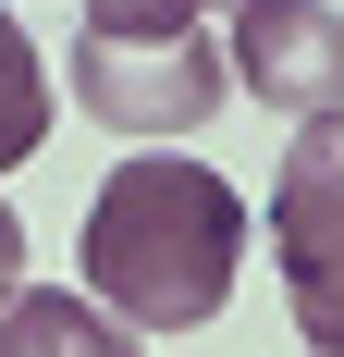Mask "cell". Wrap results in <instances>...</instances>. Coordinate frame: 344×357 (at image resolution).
<instances>
[{"label": "cell", "instance_id": "5", "mask_svg": "<svg viewBox=\"0 0 344 357\" xmlns=\"http://www.w3.org/2000/svg\"><path fill=\"white\" fill-rule=\"evenodd\" d=\"M0 357H136V333L74 284H25L0 296Z\"/></svg>", "mask_w": 344, "mask_h": 357}, {"label": "cell", "instance_id": "4", "mask_svg": "<svg viewBox=\"0 0 344 357\" xmlns=\"http://www.w3.org/2000/svg\"><path fill=\"white\" fill-rule=\"evenodd\" d=\"M221 62H234L246 99L295 111V123H332L344 111V13L332 0H246Z\"/></svg>", "mask_w": 344, "mask_h": 357}, {"label": "cell", "instance_id": "1", "mask_svg": "<svg viewBox=\"0 0 344 357\" xmlns=\"http://www.w3.org/2000/svg\"><path fill=\"white\" fill-rule=\"evenodd\" d=\"M74 259H86V296L123 333H197V321H221V296L246 271V197L185 148H136L86 197Z\"/></svg>", "mask_w": 344, "mask_h": 357}, {"label": "cell", "instance_id": "3", "mask_svg": "<svg viewBox=\"0 0 344 357\" xmlns=\"http://www.w3.org/2000/svg\"><path fill=\"white\" fill-rule=\"evenodd\" d=\"M234 99V62H221V37H185V50H123V37H74V111L111 123V136H185L209 111Z\"/></svg>", "mask_w": 344, "mask_h": 357}, {"label": "cell", "instance_id": "7", "mask_svg": "<svg viewBox=\"0 0 344 357\" xmlns=\"http://www.w3.org/2000/svg\"><path fill=\"white\" fill-rule=\"evenodd\" d=\"M86 37H123V50H185V37H209V0H86Z\"/></svg>", "mask_w": 344, "mask_h": 357}, {"label": "cell", "instance_id": "8", "mask_svg": "<svg viewBox=\"0 0 344 357\" xmlns=\"http://www.w3.org/2000/svg\"><path fill=\"white\" fill-rule=\"evenodd\" d=\"M0 296H25V222L0 210Z\"/></svg>", "mask_w": 344, "mask_h": 357}, {"label": "cell", "instance_id": "9", "mask_svg": "<svg viewBox=\"0 0 344 357\" xmlns=\"http://www.w3.org/2000/svg\"><path fill=\"white\" fill-rule=\"evenodd\" d=\"M234 13H246V0H234Z\"/></svg>", "mask_w": 344, "mask_h": 357}, {"label": "cell", "instance_id": "2", "mask_svg": "<svg viewBox=\"0 0 344 357\" xmlns=\"http://www.w3.org/2000/svg\"><path fill=\"white\" fill-rule=\"evenodd\" d=\"M271 259L283 296H295V333L308 357H344V111L332 123H295L271 173Z\"/></svg>", "mask_w": 344, "mask_h": 357}, {"label": "cell", "instance_id": "6", "mask_svg": "<svg viewBox=\"0 0 344 357\" xmlns=\"http://www.w3.org/2000/svg\"><path fill=\"white\" fill-rule=\"evenodd\" d=\"M49 148V74H37V37L13 25V0H0V173Z\"/></svg>", "mask_w": 344, "mask_h": 357}]
</instances>
